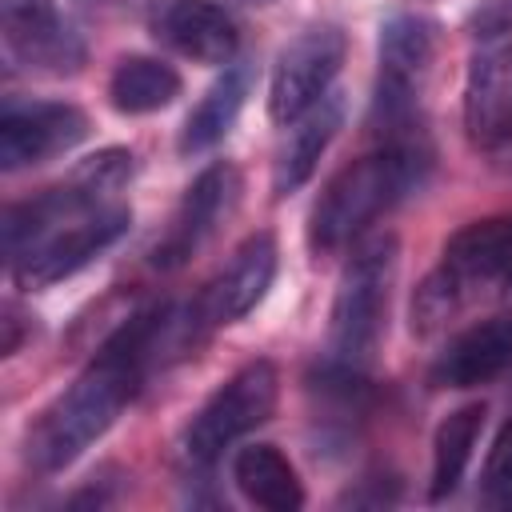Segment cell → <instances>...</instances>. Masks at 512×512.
I'll list each match as a JSON object with an SVG mask.
<instances>
[{
    "label": "cell",
    "instance_id": "obj_1",
    "mask_svg": "<svg viewBox=\"0 0 512 512\" xmlns=\"http://www.w3.org/2000/svg\"><path fill=\"white\" fill-rule=\"evenodd\" d=\"M132 224L120 200H96L72 180L4 212L8 272L20 288H48L88 268Z\"/></svg>",
    "mask_w": 512,
    "mask_h": 512
},
{
    "label": "cell",
    "instance_id": "obj_2",
    "mask_svg": "<svg viewBox=\"0 0 512 512\" xmlns=\"http://www.w3.org/2000/svg\"><path fill=\"white\" fill-rule=\"evenodd\" d=\"M432 152L416 144H384L372 156L344 164L312 200L308 212V248L316 256H336L364 240V232L392 212L408 192L428 176Z\"/></svg>",
    "mask_w": 512,
    "mask_h": 512
},
{
    "label": "cell",
    "instance_id": "obj_3",
    "mask_svg": "<svg viewBox=\"0 0 512 512\" xmlns=\"http://www.w3.org/2000/svg\"><path fill=\"white\" fill-rule=\"evenodd\" d=\"M396 264H400V244L392 232H372L360 244H352V256L344 260L328 312V352L336 364L364 368L376 356L388 324Z\"/></svg>",
    "mask_w": 512,
    "mask_h": 512
},
{
    "label": "cell",
    "instance_id": "obj_4",
    "mask_svg": "<svg viewBox=\"0 0 512 512\" xmlns=\"http://www.w3.org/2000/svg\"><path fill=\"white\" fill-rule=\"evenodd\" d=\"M280 400V376L276 364L268 360H248L244 368H236L188 420L184 436H180V452L192 468H208L212 460L224 456V448H232L240 436H248L252 428H260Z\"/></svg>",
    "mask_w": 512,
    "mask_h": 512
},
{
    "label": "cell",
    "instance_id": "obj_5",
    "mask_svg": "<svg viewBox=\"0 0 512 512\" xmlns=\"http://www.w3.org/2000/svg\"><path fill=\"white\" fill-rule=\"evenodd\" d=\"M344 52H348V40L336 24H316V28H304L300 36H292L272 64L268 116L288 128L308 108H316L332 92V80L340 76V64H344Z\"/></svg>",
    "mask_w": 512,
    "mask_h": 512
},
{
    "label": "cell",
    "instance_id": "obj_6",
    "mask_svg": "<svg viewBox=\"0 0 512 512\" xmlns=\"http://www.w3.org/2000/svg\"><path fill=\"white\" fill-rule=\"evenodd\" d=\"M0 32L8 56L32 72L68 76L84 64V40L52 0H0Z\"/></svg>",
    "mask_w": 512,
    "mask_h": 512
},
{
    "label": "cell",
    "instance_id": "obj_7",
    "mask_svg": "<svg viewBox=\"0 0 512 512\" xmlns=\"http://www.w3.org/2000/svg\"><path fill=\"white\" fill-rule=\"evenodd\" d=\"M236 200H240V176H236V168L224 164V160L208 164L188 184L184 200L176 204L164 236L152 248V264L156 268H180L184 260H192L212 240V232L224 224V216L236 208Z\"/></svg>",
    "mask_w": 512,
    "mask_h": 512
},
{
    "label": "cell",
    "instance_id": "obj_8",
    "mask_svg": "<svg viewBox=\"0 0 512 512\" xmlns=\"http://www.w3.org/2000/svg\"><path fill=\"white\" fill-rule=\"evenodd\" d=\"M88 112L68 100H32L8 104L0 116V168L20 172L44 164L88 136Z\"/></svg>",
    "mask_w": 512,
    "mask_h": 512
},
{
    "label": "cell",
    "instance_id": "obj_9",
    "mask_svg": "<svg viewBox=\"0 0 512 512\" xmlns=\"http://www.w3.org/2000/svg\"><path fill=\"white\" fill-rule=\"evenodd\" d=\"M464 132L484 152L512 140V36H488L468 56Z\"/></svg>",
    "mask_w": 512,
    "mask_h": 512
},
{
    "label": "cell",
    "instance_id": "obj_10",
    "mask_svg": "<svg viewBox=\"0 0 512 512\" xmlns=\"http://www.w3.org/2000/svg\"><path fill=\"white\" fill-rule=\"evenodd\" d=\"M276 256L280 252H276L272 232H252L232 252V260L196 296V304H192L196 320L204 328H224V324L244 320L264 300V292L272 288V280H276Z\"/></svg>",
    "mask_w": 512,
    "mask_h": 512
},
{
    "label": "cell",
    "instance_id": "obj_11",
    "mask_svg": "<svg viewBox=\"0 0 512 512\" xmlns=\"http://www.w3.org/2000/svg\"><path fill=\"white\" fill-rule=\"evenodd\" d=\"M148 32L164 48L180 52L184 60L212 64V68L232 64L236 48H240L236 20L212 0H152Z\"/></svg>",
    "mask_w": 512,
    "mask_h": 512
},
{
    "label": "cell",
    "instance_id": "obj_12",
    "mask_svg": "<svg viewBox=\"0 0 512 512\" xmlns=\"http://www.w3.org/2000/svg\"><path fill=\"white\" fill-rule=\"evenodd\" d=\"M440 268L456 280L464 300L472 292L512 296V212L472 220L460 232H452L448 244H444V264Z\"/></svg>",
    "mask_w": 512,
    "mask_h": 512
},
{
    "label": "cell",
    "instance_id": "obj_13",
    "mask_svg": "<svg viewBox=\"0 0 512 512\" xmlns=\"http://www.w3.org/2000/svg\"><path fill=\"white\" fill-rule=\"evenodd\" d=\"M512 368V316H492L456 332L432 360V388H480Z\"/></svg>",
    "mask_w": 512,
    "mask_h": 512
},
{
    "label": "cell",
    "instance_id": "obj_14",
    "mask_svg": "<svg viewBox=\"0 0 512 512\" xmlns=\"http://www.w3.org/2000/svg\"><path fill=\"white\" fill-rule=\"evenodd\" d=\"M340 124H344V96L340 92H328L316 108H308L300 120L288 124V136H284L276 164H272L276 196H288L300 184H308V176L316 172V164H320L324 148L332 144V136L340 132Z\"/></svg>",
    "mask_w": 512,
    "mask_h": 512
},
{
    "label": "cell",
    "instance_id": "obj_15",
    "mask_svg": "<svg viewBox=\"0 0 512 512\" xmlns=\"http://www.w3.org/2000/svg\"><path fill=\"white\" fill-rule=\"evenodd\" d=\"M248 88H252V68L244 60L224 64L216 84L200 96V104L188 112V120L180 128V140H176L180 156H200V152L216 148L232 132V124H236V116L248 100Z\"/></svg>",
    "mask_w": 512,
    "mask_h": 512
},
{
    "label": "cell",
    "instance_id": "obj_16",
    "mask_svg": "<svg viewBox=\"0 0 512 512\" xmlns=\"http://www.w3.org/2000/svg\"><path fill=\"white\" fill-rule=\"evenodd\" d=\"M232 484L248 504L268 512H296L304 504V484L276 444H244L232 456Z\"/></svg>",
    "mask_w": 512,
    "mask_h": 512
},
{
    "label": "cell",
    "instance_id": "obj_17",
    "mask_svg": "<svg viewBox=\"0 0 512 512\" xmlns=\"http://www.w3.org/2000/svg\"><path fill=\"white\" fill-rule=\"evenodd\" d=\"M180 72L164 64L160 56H120L112 76H108V104L120 116H148L168 108L180 96Z\"/></svg>",
    "mask_w": 512,
    "mask_h": 512
},
{
    "label": "cell",
    "instance_id": "obj_18",
    "mask_svg": "<svg viewBox=\"0 0 512 512\" xmlns=\"http://www.w3.org/2000/svg\"><path fill=\"white\" fill-rule=\"evenodd\" d=\"M480 428H484V404H460L440 420L432 436V484H428L432 500H448L460 488L472 448L480 440Z\"/></svg>",
    "mask_w": 512,
    "mask_h": 512
},
{
    "label": "cell",
    "instance_id": "obj_19",
    "mask_svg": "<svg viewBox=\"0 0 512 512\" xmlns=\"http://www.w3.org/2000/svg\"><path fill=\"white\" fill-rule=\"evenodd\" d=\"M460 304H464V292L456 288V280L444 268L428 272L412 296V332L432 336L436 328H444V320L460 312Z\"/></svg>",
    "mask_w": 512,
    "mask_h": 512
},
{
    "label": "cell",
    "instance_id": "obj_20",
    "mask_svg": "<svg viewBox=\"0 0 512 512\" xmlns=\"http://www.w3.org/2000/svg\"><path fill=\"white\" fill-rule=\"evenodd\" d=\"M68 180L76 188H84L88 196H96V200H112L132 180V152L128 148H100L88 160H80L68 172Z\"/></svg>",
    "mask_w": 512,
    "mask_h": 512
},
{
    "label": "cell",
    "instance_id": "obj_21",
    "mask_svg": "<svg viewBox=\"0 0 512 512\" xmlns=\"http://www.w3.org/2000/svg\"><path fill=\"white\" fill-rule=\"evenodd\" d=\"M480 492L488 504L496 508H512V420L496 432L488 460H484V476H480Z\"/></svg>",
    "mask_w": 512,
    "mask_h": 512
},
{
    "label": "cell",
    "instance_id": "obj_22",
    "mask_svg": "<svg viewBox=\"0 0 512 512\" xmlns=\"http://www.w3.org/2000/svg\"><path fill=\"white\" fill-rule=\"evenodd\" d=\"M472 28L476 36H508L512 32V0H480V8L472 12Z\"/></svg>",
    "mask_w": 512,
    "mask_h": 512
},
{
    "label": "cell",
    "instance_id": "obj_23",
    "mask_svg": "<svg viewBox=\"0 0 512 512\" xmlns=\"http://www.w3.org/2000/svg\"><path fill=\"white\" fill-rule=\"evenodd\" d=\"M20 320H24V316L8 304V308H4V320H0V324H4V344H0L4 356H12V352L20 348Z\"/></svg>",
    "mask_w": 512,
    "mask_h": 512
},
{
    "label": "cell",
    "instance_id": "obj_24",
    "mask_svg": "<svg viewBox=\"0 0 512 512\" xmlns=\"http://www.w3.org/2000/svg\"><path fill=\"white\" fill-rule=\"evenodd\" d=\"M76 4L88 8V12H96V16H112V12L124 8V0H76Z\"/></svg>",
    "mask_w": 512,
    "mask_h": 512
}]
</instances>
